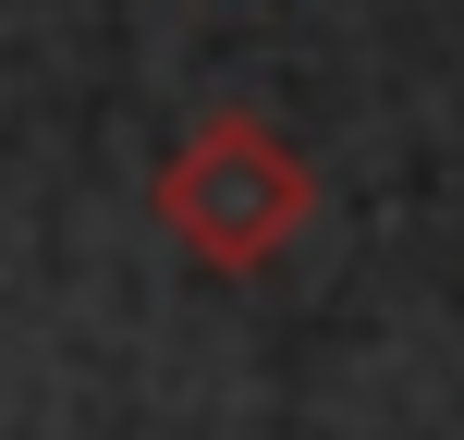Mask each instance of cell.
Wrapping results in <instances>:
<instances>
[{
	"label": "cell",
	"mask_w": 464,
	"mask_h": 440,
	"mask_svg": "<svg viewBox=\"0 0 464 440\" xmlns=\"http://www.w3.org/2000/svg\"><path fill=\"white\" fill-rule=\"evenodd\" d=\"M160 220L184 232L208 269H269L305 220V160L269 135L256 111H208L160 171Z\"/></svg>",
	"instance_id": "obj_1"
}]
</instances>
